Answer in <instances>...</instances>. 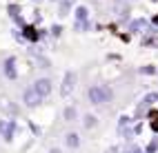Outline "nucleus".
<instances>
[{
	"instance_id": "b1692460",
	"label": "nucleus",
	"mask_w": 158,
	"mask_h": 153,
	"mask_svg": "<svg viewBox=\"0 0 158 153\" xmlns=\"http://www.w3.org/2000/svg\"><path fill=\"white\" fill-rule=\"evenodd\" d=\"M152 2H158V0H152Z\"/></svg>"
},
{
	"instance_id": "0eeeda50",
	"label": "nucleus",
	"mask_w": 158,
	"mask_h": 153,
	"mask_svg": "<svg viewBox=\"0 0 158 153\" xmlns=\"http://www.w3.org/2000/svg\"><path fill=\"white\" fill-rule=\"evenodd\" d=\"M7 11H9V16H11V18L16 20V22L20 25V27H25L23 18H20V5H16V2H14V5H9V7H7Z\"/></svg>"
},
{
	"instance_id": "a211bd4d",
	"label": "nucleus",
	"mask_w": 158,
	"mask_h": 153,
	"mask_svg": "<svg viewBox=\"0 0 158 153\" xmlns=\"http://www.w3.org/2000/svg\"><path fill=\"white\" fill-rule=\"evenodd\" d=\"M89 29V20H76V31H87Z\"/></svg>"
},
{
	"instance_id": "423d86ee",
	"label": "nucleus",
	"mask_w": 158,
	"mask_h": 153,
	"mask_svg": "<svg viewBox=\"0 0 158 153\" xmlns=\"http://www.w3.org/2000/svg\"><path fill=\"white\" fill-rule=\"evenodd\" d=\"M14 133H16V120H7V127H5V131H2L5 142H11Z\"/></svg>"
},
{
	"instance_id": "9b49d317",
	"label": "nucleus",
	"mask_w": 158,
	"mask_h": 153,
	"mask_svg": "<svg viewBox=\"0 0 158 153\" xmlns=\"http://www.w3.org/2000/svg\"><path fill=\"white\" fill-rule=\"evenodd\" d=\"M158 100V93H147L145 98H143V102H140V109H138V113L145 109V107H149V104H154V102Z\"/></svg>"
},
{
	"instance_id": "7ed1b4c3",
	"label": "nucleus",
	"mask_w": 158,
	"mask_h": 153,
	"mask_svg": "<svg viewBox=\"0 0 158 153\" xmlns=\"http://www.w3.org/2000/svg\"><path fill=\"white\" fill-rule=\"evenodd\" d=\"M40 100H43V96H40L34 87H31V89H25V93H23V102H25L27 107H38V104H40Z\"/></svg>"
},
{
	"instance_id": "aec40b11",
	"label": "nucleus",
	"mask_w": 158,
	"mask_h": 153,
	"mask_svg": "<svg viewBox=\"0 0 158 153\" xmlns=\"http://www.w3.org/2000/svg\"><path fill=\"white\" fill-rule=\"evenodd\" d=\"M51 33H54V36H60V33H62V27H60V25H54V27H51Z\"/></svg>"
},
{
	"instance_id": "f03ea898",
	"label": "nucleus",
	"mask_w": 158,
	"mask_h": 153,
	"mask_svg": "<svg viewBox=\"0 0 158 153\" xmlns=\"http://www.w3.org/2000/svg\"><path fill=\"white\" fill-rule=\"evenodd\" d=\"M73 87H76V73H73V71H67L65 78H62V84H60V93H62V98H67L71 91H73Z\"/></svg>"
},
{
	"instance_id": "f257e3e1",
	"label": "nucleus",
	"mask_w": 158,
	"mask_h": 153,
	"mask_svg": "<svg viewBox=\"0 0 158 153\" xmlns=\"http://www.w3.org/2000/svg\"><path fill=\"white\" fill-rule=\"evenodd\" d=\"M87 96H89V102H91V104H105V102L111 100L114 93H111V89H109L107 84H94V87H89Z\"/></svg>"
},
{
	"instance_id": "4be33fe9",
	"label": "nucleus",
	"mask_w": 158,
	"mask_h": 153,
	"mask_svg": "<svg viewBox=\"0 0 158 153\" xmlns=\"http://www.w3.org/2000/svg\"><path fill=\"white\" fill-rule=\"evenodd\" d=\"M49 153H62V151H60V149H51Z\"/></svg>"
},
{
	"instance_id": "20e7f679",
	"label": "nucleus",
	"mask_w": 158,
	"mask_h": 153,
	"mask_svg": "<svg viewBox=\"0 0 158 153\" xmlns=\"http://www.w3.org/2000/svg\"><path fill=\"white\" fill-rule=\"evenodd\" d=\"M34 89H36L43 98H47V96L51 93V80H49V78H40V80H36Z\"/></svg>"
},
{
	"instance_id": "2eb2a0df",
	"label": "nucleus",
	"mask_w": 158,
	"mask_h": 153,
	"mask_svg": "<svg viewBox=\"0 0 158 153\" xmlns=\"http://www.w3.org/2000/svg\"><path fill=\"white\" fill-rule=\"evenodd\" d=\"M96 124H98V118L91 116V113H87V116H85V127H87V129H94Z\"/></svg>"
},
{
	"instance_id": "39448f33",
	"label": "nucleus",
	"mask_w": 158,
	"mask_h": 153,
	"mask_svg": "<svg viewBox=\"0 0 158 153\" xmlns=\"http://www.w3.org/2000/svg\"><path fill=\"white\" fill-rule=\"evenodd\" d=\"M5 76H7L9 80H16V78H18V71H16V58H14V56L5 60Z\"/></svg>"
},
{
	"instance_id": "5701e85b",
	"label": "nucleus",
	"mask_w": 158,
	"mask_h": 153,
	"mask_svg": "<svg viewBox=\"0 0 158 153\" xmlns=\"http://www.w3.org/2000/svg\"><path fill=\"white\" fill-rule=\"evenodd\" d=\"M31 2H43V0H31Z\"/></svg>"
},
{
	"instance_id": "6e6552de",
	"label": "nucleus",
	"mask_w": 158,
	"mask_h": 153,
	"mask_svg": "<svg viewBox=\"0 0 158 153\" xmlns=\"http://www.w3.org/2000/svg\"><path fill=\"white\" fill-rule=\"evenodd\" d=\"M23 36L29 40V42H36V40H40V36H43V33H38L36 27H31V25L27 27V25H25V33H23Z\"/></svg>"
},
{
	"instance_id": "6ab92c4d",
	"label": "nucleus",
	"mask_w": 158,
	"mask_h": 153,
	"mask_svg": "<svg viewBox=\"0 0 158 153\" xmlns=\"http://www.w3.org/2000/svg\"><path fill=\"white\" fill-rule=\"evenodd\" d=\"M156 151H158V140H152L147 144V153H156Z\"/></svg>"
},
{
	"instance_id": "4468645a",
	"label": "nucleus",
	"mask_w": 158,
	"mask_h": 153,
	"mask_svg": "<svg viewBox=\"0 0 158 153\" xmlns=\"http://www.w3.org/2000/svg\"><path fill=\"white\" fill-rule=\"evenodd\" d=\"M76 20H89L87 7H76Z\"/></svg>"
},
{
	"instance_id": "1a4fd4ad",
	"label": "nucleus",
	"mask_w": 158,
	"mask_h": 153,
	"mask_svg": "<svg viewBox=\"0 0 158 153\" xmlns=\"http://www.w3.org/2000/svg\"><path fill=\"white\" fill-rule=\"evenodd\" d=\"M145 29H147V20L145 18H138V20H134V22L129 25L131 33H140V31H145Z\"/></svg>"
},
{
	"instance_id": "f3484780",
	"label": "nucleus",
	"mask_w": 158,
	"mask_h": 153,
	"mask_svg": "<svg viewBox=\"0 0 158 153\" xmlns=\"http://www.w3.org/2000/svg\"><path fill=\"white\" fill-rule=\"evenodd\" d=\"M140 73L143 76H154L156 73V67L154 65H145V67H140Z\"/></svg>"
},
{
	"instance_id": "9d476101",
	"label": "nucleus",
	"mask_w": 158,
	"mask_h": 153,
	"mask_svg": "<svg viewBox=\"0 0 158 153\" xmlns=\"http://www.w3.org/2000/svg\"><path fill=\"white\" fill-rule=\"evenodd\" d=\"M65 142H67L69 149H78V147H80V135H78V133H67V135H65Z\"/></svg>"
},
{
	"instance_id": "dca6fc26",
	"label": "nucleus",
	"mask_w": 158,
	"mask_h": 153,
	"mask_svg": "<svg viewBox=\"0 0 158 153\" xmlns=\"http://www.w3.org/2000/svg\"><path fill=\"white\" fill-rule=\"evenodd\" d=\"M71 2H73V0H60V16H67L69 14Z\"/></svg>"
},
{
	"instance_id": "f8f14e48",
	"label": "nucleus",
	"mask_w": 158,
	"mask_h": 153,
	"mask_svg": "<svg viewBox=\"0 0 158 153\" xmlns=\"http://www.w3.org/2000/svg\"><path fill=\"white\" fill-rule=\"evenodd\" d=\"M147 116H149V120H152V131H154V133H158V111L152 109Z\"/></svg>"
},
{
	"instance_id": "ddd939ff",
	"label": "nucleus",
	"mask_w": 158,
	"mask_h": 153,
	"mask_svg": "<svg viewBox=\"0 0 158 153\" xmlns=\"http://www.w3.org/2000/svg\"><path fill=\"white\" fill-rule=\"evenodd\" d=\"M62 116H65V120H67V122H73V120H76V116H78V111H76V107H67Z\"/></svg>"
},
{
	"instance_id": "412c9836",
	"label": "nucleus",
	"mask_w": 158,
	"mask_h": 153,
	"mask_svg": "<svg viewBox=\"0 0 158 153\" xmlns=\"http://www.w3.org/2000/svg\"><path fill=\"white\" fill-rule=\"evenodd\" d=\"M5 127H7V122H5V120H0V133L5 131Z\"/></svg>"
}]
</instances>
